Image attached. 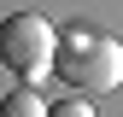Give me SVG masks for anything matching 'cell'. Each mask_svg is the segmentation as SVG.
Returning a JSON list of instances; mask_svg holds the SVG:
<instances>
[{
  "label": "cell",
  "instance_id": "obj_3",
  "mask_svg": "<svg viewBox=\"0 0 123 117\" xmlns=\"http://www.w3.org/2000/svg\"><path fill=\"white\" fill-rule=\"evenodd\" d=\"M0 117H47V99L24 82V88H12V94L0 99Z\"/></svg>",
  "mask_w": 123,
  "mask_h": 117
},
{
  "label": "cell",
  "instance_id": "obj_1",
  "mask_svg": "<svg viewBox=\"0 0 123 117\" xmlns=\"http://www.w3.org/2000/svg\"><path fill=\"white\" fill-rule=\"evenodd\" d=\"M53 70L70 94H111L123 82V41L117 35H100V29H70L53 53Z\"/></svg>",
  "mask_w": 123,
  "mask_h": 117
},
{
  "label": "cell",
  "instance_id": "obj_4",
  "mask_svg": "<svg viewBox=\"0 0 123 117\" xmlns=\"http://www.w3.org/2000/svg\"><path fill=\"white\" fill-rule=\"evenodd\" d=\"M47 117H100V111L88 105L82 94H70V99H53V105H47Z\"/></svg>",
  "mask_w": 123,
  "mask_h": 117
},
{
  "label": "cell",
  "instance_id": "obj_2",
  "mask_svg": "<svg viewBox=\"0 0 123 117\" xmlns=\"http://www.w3.org/2000/svg\"><path fill=\"white\" fill-rule=\"evenodd\" d=\"M53 53H59V29L41 18V12H12V18L0 23V64H6L12 76H24V82L47 76Z\"/></svg>",
  "mask_w": 123,
  "mask_h": 117
}]
</instances>
